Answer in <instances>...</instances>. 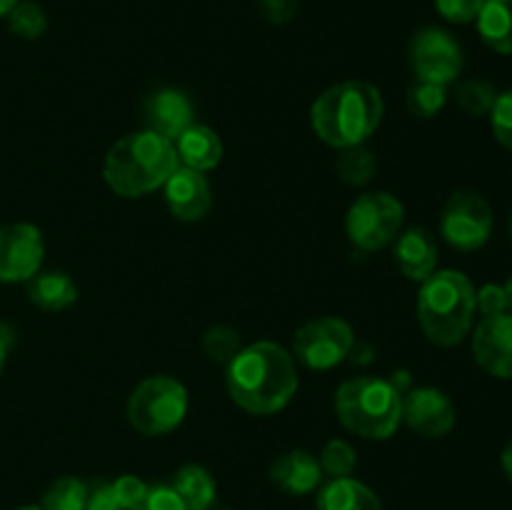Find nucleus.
<instances>
[{"mask_svg":"<svg viewBox=\"0 0 512 510\" xmlns=\"http://www.w3.org/2000/svg\"><path fill=\"white\" fill-rule=\"evenodd\" d=\"M228 393L250 415H275L298 393L293 353L270 340L243 345L228 363Z\"/></svg>","mask_w":512,"mask_h":510,"instance_id":"obj_1","label":"nucleus"},{"mask_svg":"<svg viewBox=\"0 0 512 510\" xmlns=\"http://www.w3.org/2000/svg\"><path fill=\"white\" fill-rule=\"evenodd\" d=\"M383 113V95L373 83L343 80L318 95L310 108V125L323 143L343 150L363 145L378 130Z\"/></svg>","mask_w":512,"mask_h":510,"instance_id":"obj_2","label":"nucleus"},{"mask_svg":"<svg viewBox=\"0 0 512 510\" xmlns=\"http://www.w3.org/2000/svg\"><path fill=\"white\" fill-rule=\"evenodd\" d=\"M180 168L173 140L150 130L123 135L103 160V178L120 198H143L163 188Z\"/></svg>","mask_w":512,"mask_h":510,"instance_id":"obj_3","label":"nucleus"},{"mask_svg":"<svg viewBox=\"0 0 512 510\" xmlns=\"http://www.w3.org/2000/svg\"><path fill=\"white\" fill-rule=\"evenodd\" d=\"M475 288L460 270H435L418 295V320L425 338L440 348L463 343L473 328Z\"/></svg>","mask_w":512,"mask_h":510,"instance_id":"obj_4","label":"nucleus"},{"mask_svg":"<svg viewBox=\"0 0 512 510\" xmlns=\"http://www.w3.org/2000/svg\"><path fill=\"white\" fill-rule=\"evenodd\" d=\"M335 413L350 433L368 440H388L403 423V393L395 380L360 375L338 388Z\"/></svg>","mask_w":512,"mask_h":510,"instance_id":"obj_5","label":"nucleus"},{"mask_svg":"<svg viewBox=\"0 0 512 510\" xmlns=\"http://www.w3.org/2000/svg\"><path fill=\"white\" fill-rule=\"evenodd\" d=\"M188 415V390L170 375H150L130 393L128 423L145 438H160Z\"/></svg>","mask_w":512,"mask_h":510,"instance_id":"obj_6","label":"nucleus"},{"mask_svg":"<svg viewBox=\"0 0 512 510\" xmlns=\"http://www.w3.org/2000/svg\"><path fill=\"white\" fill-rule=\"evenodd\" d=\"M405 208L395 195L378 190L365 193L350 205L345 230L355 248L360 250H383L385 245L398 238L403 228Z\"/></svg>","mask_w":512,"mask_h":510,"instance_id":"obj_7","label":"nucleus"},{"mask_svg":"<svg viewBox=\"0 0 512 510\" xmlns=\"http://www.w3.org/2000/svg\"><path fill=\"white\" fill-rule=\"evenodd\" d=\"M353 343L355 335L348 320L325 315L300 325L293 338V358L308 370H330L348 358Z\"/></svg>","mask_w":512,"mask_h":510,"instance_id":"obj_8","label":"nucleus"},{"mask_svg":"<svg viewBox=\"0 0 512 510\" xmlns=\"http://www.w3.org/2000/svg\"><path fill=\"white\" fill-rule=\"evenodd\" d=\"M440 233L455 250L483 248L493 233V210L483 195L473 190H458L445 203L440 215Z\"/></svg>","mask_w":512,"mask_h":510,"instance_id":"obj_9","label":"nucleus"},{"mask_svg":"<svg viewBox=\"0 0 512 510\" xmlns=\"http://www.w3.org/2000/svg\"><path fill=\"white\" fill-rule=\"evenodd\" d=\"M410 68L415 78L448 88L463 70V48L440 28H423L410 40Z\"/></svg>","mask_w":512,"mask_h":510,"instance_id":"obj_10","label":"nucleus"},{"mask_svg":"<svg viewBox=\"0 0 512 510\" xmlns=\"http://www.w3.org/2000/svg\"><path fill=\"white\" fill-rule=\"evenodd\" d=\"M43 233L33 223L0 228V283H28L43 265Z\"/></svg>","mask_w":512,"mask_h":510,"instance_id":"obj_11","label":"nucleus"},{"mask_svg":"<svg viewBox=\"0 0 512 510\" xmlns=\"http://www.w3.org/2000/svg\"><path fill=\"white\" fill-rule=\"evenodd\" d=\"M455 405L443 390L413 388L403 398V423L423 438H443L455 428Z\"/></svg>","mask_w":512,"mask_h":510,"instance_id":"obj_12","label":"nucleus"},{"mask_svg":"<svg viewBox=\"0 0 512 510\" xmlns=\"http://www.w3.org/2000/svg\"><path fill=\"white\" fill-rule=\"evenodd\" d=\"M473 355L485 373L512 380V313L485 315L475 325Z\"/></svg>","mask_w":512,"mask_h":510,"instance_id":"obj_13","label":"nucleus"},{"mask_svg":"<svg viewBox=\"0 0 512 510\" xmlns=\"http://www.w3.org/2000/svg\"><path fill=\"white\" fill-rule=\"evenodd\" d=\"M163 190L168 210L178 220H185V223L203 220L208 215L210 205H213V190H210L205 173L183 168V165L170 175Z\"/></svg>","mask_w":512,"mask_h":510,"instance_id":"obj_14","label":"nucleus"},{"mask_svg":"<svg viewBox=\"0 0 512 510\" xmlns=\"http://www.w3.org/2000/svg\"><path fill=\"white\" fill-rule=\"evenodd\" d=\"M145 130L175 140L185 128L195 123V108L188 93L178 88L155 90L143 105Z\"/></svg>","mask_w":512,"mask_h":510,"instance_id":"obj_15","label":"nucleus"},{"mask_svg":"<svg viewBox=\"0 0 512 510\" xmlns=\"http://www.w3.org/2000/svg\"><path fill=\"white\" fill-rule=\"evenodd\" d=\"M270 480L278 490L288 495H308L320 488L323 470H320L318 458L308 450H288L270 465Z\"/></svg>","mask_w":512,"mask_h":510,"instance_id":"obj_16","label":"nucleus"},{"mask_svg":"<svg viewBox=\"0 0 512 510\" xmlns=\"http://www.w3.org/2000/svg\"><path fill=\"white\" fill-rule=\"evenodd\" d=\"M393 260L408 280H428L438 265V243L425 228H410L395 238Z\"/></svg>","mask_w":512,"mask_h":510,"instance_id":"obj_17","label":"nucleus"},{"mask_svg":"<svg viewBox=\"0 0 512 510\" xmlns=\"http://www.w3.org/2000/svg\"><path fill=\"white\" fill-rule=\"evenodd\" d=\"M173 145L180 165L198 170V173H208V170L218 168V163L223 160V140L208 125L193 123L173 140Z\"/></svg>","mask_w":512,"mask_h":510,"instance_id":"obj_18","label":"nucleus"},{"mask_svg":"<svg viewBox=\"0 0 512 510\" xmlns=\"http://www.w3.org/2000/svg\"><path fill=\"white\" fill-rule=\"evenodd\" d=\"M318 510H383L378 493L355 478H330L315 500Z\"/></svg>","mask_w":512,"mask_h":510,"instance_id":"obj_19","label":"nucleus"},{"mask_svg":"<svg viewBox=\"0 0 512 510\" xmlns=\"http://www.w3.org/2000/svg\"><path fill=\"white\" fill-rule=\"evenodd\" d=\"M28 295L30 303L38 305L40 310L58 313V310H68L78 300V285L68 273L48 270V273H35L28 280Z\"/></svg>","mask_w":512,"mask_h":510,"instance_id":"obj_20","label":"nucleus"},{"mask_svg":"<svg viewBox=\"0 0 512 510\" xmlns=\"http://www.w3.org/2000/svg\"><path fill=\"white\" fill-rule=\"evenodd\" d=\"M475 23L488 48L512 55V0H485Z\"/></svg>","mask_w":512,"mask_h":510,"instance_id":"obj_21","label":"nucleus"},{"mask_svg":"<svg viewBox=\"0 0 512 510\" xmlns=\"http://www.w3.org/2000/svg\"><path fill=\"white\" fill-rule=\"evenodd\" d=\"M173 485L195 510H210L215 508V495H218V485H215L213 475L203 468V465L188 463L178 468L173 475Z\"/></svg>","mask_w":512,"mask_h":510,"instance_id":"obj_22","label":"nucleus"},{"mask_svg":"<svg viewBox=\"0 0 512 510\" xmlns=\"http://www.w3.org/2000/svg\"><path fill=\"white\" fill-rule=\"evenodd\" d=\"M375 168V155L373 150H368L365 145H353V148L340 150L338 160H335V173L340 175V180L348 185H365L373 180Z\"/></svg>","mask_w":512,"mask_h":510,"instance_id":"obj_23","label":"nucleus"},{"mask_svg":"<svg viewBox=\"0 0 512 510\" xmlns=\"http://www.w3.org/2000/svg\"><path fill=\"white\" fill-rule=\"evenodd\" d=\"M85 498H88V483L75 475H63V478L53 480L50 488L45 490L43 510H83Z\"/></svg>","mask_w":512,"mask_h":510,"instance_id":"obj_24","label":"nucleus"},{"mask_svg":"<svg viewBox=\"0 0 512 510\" xmlns=\"http://www.w3.org/2000/svg\"><path fill=\"white\" fill-rule=\"evenodd\" d=\"M405 103H408V110L415 118H435L445 108V103H448V88L415 78V83L408 88V95H405Z\"/></svg>","mask_w":512,"mask_h":510,"instance_id":"obj_25","label":"nucleus"},{"mask_svg":"<svg viewBox=\"0 0 512 510\" xmlns=\"http://www.w3.org/2000/svg\"><path fill=\"white\" fill-rule=\"evenodd\" d=\"M495 100H498V90H495V85L488 83V80L470 78L458 83V88H455V103H458L465 113L475 115V118L490 115Z\"/></svg>","mask_w":512,"mask_h":510,"instance_id":"obj_26","label":"nucleus"},{"mask_svg":"<svg viewBox=\"0 0 512 510\" xmlns=\"http://www.w3.org/2000/svg\"><path fill=\"white\" fill-rule=\"evenodd\" d=\"M8 28L10 33H15L18 38L35 40L48 30V18H45V10L40 8L33 0H18L13 10L8 15Z\"/></svg>","mask_w":512,"mask_h":510,"instance_id":"obj_27","label":"nucleus"},{"mask_svg":"<svg viewBox=\"0 0 512 510\" xmlns=\"http://www.w3.org/2000/svg\"><path fill=\"white\" fill-rule=\"evenodd\" d=\"M318 463L323 475L330 478H348L353 475L355 465H358V453H355L353 445L343 438H333L323 445L318 455Z\"/></svg>","mask_w":512,"mask_h":510,"instance_id":"obj_28","label":"nucleus"},{"mask_svg":"<svg viewBox=\"0 0 512 510\" xmlns=\"http://www.w3.org/2000/svg\"><path fill=\"white\" fill-rule=\"evenodd\" d=\"M203 350L210 360L228 365L243 350V343H240L238 330L228 328V325H213L205 330Z\"/></svg>","mask_w":512,"mask_h":510,"instance_id":"obj_29","label":"nucleus"},{"mask_svg":"<svg viewBox=\"0 0 512 510\" xmlns=\"http://www.w3.org/2000/svg\"><path fill=\"white\" fill-rule=\"evenodd\" d=\"M490 123H493L495 140L512 153V90L498 93V100L490 110Z\"/></svg>","mask_w":512,"mask_h":510,"instance_id":"obj_30","label":"nucleus"},{"mask_svg":"<svg viewBox=\"0 0 512 510\" xmlns=\"http://www.w3.org/2000/svg\"><path fill=\"white\" fill-rule=\"evenodd\" d=\"M138 510H195L178 490L170 483L150 485L148 495H145L143 505Z\"/></svg>","mask_w":512,"mask_h":510,"instance_id":"obj_31","label":"nucleus"},{"mask_svg":"<svg viewBox=\"0 0 512 510\" xmlns=\"http://www.w3.org/2000/svg\"><path fill=\"white\" fill-rule=\"evenodd\" d=\"M148 488L150 485L135 478V475H120L118 480H113V493L120 510H138L143 505L145 495H148Z\"/></svg>","mask_w":512,"mask_h":510,"instance_id":"obj_32","label":"nucleus"},{"mask_svg":"<svg viewBox=\"0 0 512 510\" xmlns=\"http://www.w3.org/2000/svg\"><path fill=\"white\" fill-rule=\"evenodd\" d=\"M485 0H435V8L450 23H473L478 20L480 10H483Z\"/></svg>","mask_w":512,"mask_h":510,"instance_id":"obj_33","label":"nucleus"},{"mask_svg":"<svg viewBox=\"0 0 512 510\" xmlns=\"http://www.w3.org/2000/svg\"><path fill=\"white\" fill-rule=\"evenodd\" d=\"M475 310L485 315H500L508 313V298H505V288L498 283H488L480 290H475Z\"/></svg>","mask_w":512,"mask_h":510,"instance_id":"obj_34","label":"nucleus"},{"mask_svg":"<svg viewBox=\"0 0 512 510\" xmlns=\"http://www.w3.org/2000/svg\"><path fill=\"white\" fill-rule=\"evenodd\" d=\"M83 510H120L113 493V483H108V480H93V483H88V498H85Z\"/></svg>","mask_w":512,"mask_h":510,"instance_id":"obj_35","label":"nucleus"},{"mask_svg":"<svg viewBox=\"0 0 512 510\" xmlns=\"http://www.w3.org/2000/svg\"><path fill=\"white\" fill-rule=\"evenodd\" d=\"M263 18L273 25H285L298 13V0H258Z\"/></svg>","mask_w":512,"mask_h":510,"instance_id":"obj_36","label":"nucleus"},{"mask_svg":"<svg viewBox=\"0 0 512 510\" xmlns=\"http://www.w3.org/2000/svg\"><path fill=\"white\" fill-rule=\"evenodd\" d=\"M500 463H503L505 475L512 480V440L503 448V455H500Z\"/></svg>","mask_w":512,"mask_h":510,"instance_id":"obj_37","label":"nucleus"},{"mask_svg":"<svg viewBox=\"0 0 512 510\" xmlns=\"http://www.w3.org/2000/svg\"><path fill=\"white\" fill-rule=\"evenodd\" d=\"M5 358H8V340L0 335V373H3V368H5Z\"/></svg>","mask_w":512,"mask_h":510,"instance_id":"obj_38","label":"nucleus"},{"mask_svg":"<svg viewBox=\"0 0 512 510\" xmlns=\"http://www.w3.org/2000/svg\"><path fill=\"white\" fill-rule=\"evenodd\" d=\"M15 5H18V0H0V18H5Z\"/></svg>","mask_w":512,"mask_h":510,"instance_id":"obj_39","label":"nucleus"},{"mask_svg":"<svg viewBox=\"0 0 512 510\" xmlns=\"http://www.w3.org/2000/svg\"><path fill=\"white\" fill-rule=\"evenodd\" d=\"M505 288V298H508V313H512V275L508 278V283L503 285Z\"/></svg>","mask_w":512,"mask_h":510,"instance_id":"obj_40","label":"nucleus"},{"mask_svg":"<svg viewBox=\"0 0 512 510\" xmlns=\"http://www.w3.org/2000/svg\"><path fill=\"white\" fill-rule=\"evenodd\" d=\"M18 510H43V508H40V505H23V508Z\"/></svg>","mask_w":512,"mask_h":510,"instance_id":"obj_41","label":"nucleus"},{"mask_svg":"<svg viewBox=\"0 0 512 510\" xmlns=\"http://www.w3.org/2000/svg\"><path fill=\"white\" fill-rule=\"evenodd\" d=\"M210 510H230V508H210Z\"/></svg>","mask_w":512,"mask_h":510,"instance_id":"obj_42","label":"nucleus"},{"mask_svg":"<svg viewBox=\"0 0 512 510\" xmlns=\"http://www.w3.org/2000/svg\"><path fill=\"white\" fill-rule=\"evenodd\" d=\"M510 233H512V218H510Z\"/></svg>","mask_w":512,"mask_h":510,"instance_id":"obj_43","label":"nucleus"}]
</instances>
